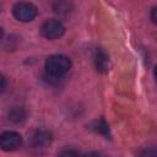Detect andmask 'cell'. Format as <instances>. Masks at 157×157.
I'll use <instances>...</instances> for the list:
<instances>
[{"mask_svg":"<svg viewBox=\"0 0 157 157\" xmlns=\"http://www.w3.org/2000/svg\"><path fill=\"white\" fill-rule=\"evenodd\" d=\"M94 65L97 71L99 72H107L109 70V58L105 54V52L101 48H97L94 53Z\"/></svg>","mask_w":157,"mask_h":157,"instance_id":"obj_6","label":"cell"},{"mask_svg":"<svg viewBox=\"0 0 157 157\" xmlns=\"http://www.w3.org/2000/svg\"><path fill=\"white\" fill-rule=\"evenodd\" d=\"M53 7H54V11L56 13H66V12L70 11V4L69 2H65V1L55 2Z\"/></svg>","mask_w":157,"mask_h":157,"instance_id":"obj_8","label":"cell"},{"mask_svg":"<svg viewBox=\"0 0 157 157\" xmlns=\"http://www.w3.org/2000/svg\"><path fill=\"white\" fill-rule=\"evenodd\" d=\"M140 157H157V147H146L140 152Z\"/></svg>","mask_w":157,"mask_h":157,"instance_id":"obj_11","label":"cell"},{"mask_svg":"<svg viewBox=\"0 0 157 157\" xmlns=\"http://www.w3.org/2000/svg\"><path fill=\"white\" fill-rule=\"evenodd\" d=\"M44 67H45V72L49 77L59 78V77L64 76L70 70L71 60L67 56L60 55V54L50 55L49 58H47Z\"/></svg>","mask_w":157,"mask_h":157,"instance_id":"obj_1","label":"cell"},{"mask_svg":"<svg viewBox=\"0 0 157 157\" xmlns=\"http://www.w3.org/2000/svg\"><path fill=\"white\" fill-rule=\"evenodd\" d=\"M25 117H26V113H25L23 108H21V107H15V108H12V109L10 110V113H9L10 120H12V121H15V123L22 121V120L25 119Z\"/></svg>","mask_w":157,"mask_h":157,"instance_id":"obj_7","label":"cell"},{"mask_svg":"<svg viewBox=\"0 0 157 157\" xmlns=\"http://www.w3.org/2000/svg\"><path fill=\"white\" fill-rule=\"evenodd\" d=\"M22 145V136L16 131H5L0 136V146L4 151H15Z\"/></svg>","mask_w":157,"mask_h":157,"instance_id":"obj_5","label":"cell"},{"mask_svg":"<svg viewBox=\"0 0 157 157\" xmlns=\"http://www.w3.org/2000/svg\"><path fill=\"white\" fill-rule=\"evenodd\" d=\"M153 75H155V78H156V81H157V65L155 66V70H153Z\"/></svg>","mask_w":157,"mask_h":157,"instance_id":"obj_14","label":"cell"},{"mask_svg":"<svg viewBox=\"0 0 157 157\" xmlns=\"http://www.w3.org/2000/svg\"><path fill=\"white\" fill-rule=\"evenodd\" d=\"M151 20H152V22L155 25H157V6L153 7L152 11H151Z\"/></svg>","mask_w":157,"mask_h":157,"instance_id":"obj_12","label":"cell"},{"mask_svg":"<svg viewBox=\"0 0 157 157\" xmlns=\"http://www.w3.org/2000/svg\"><path fill=\"white\" fill-rule=\"evenodd\" d=\"M37 7L31 2H17L12 7V15L21 22H29L37 16Z\"/></svg>","mask_w":157,"mask_h":157,"instance_id":"obj_3","label":"cell"},{"mask_svg":"<svg viewBox=\"0 0 157 157\" xmlns=\"http://www.w3.org/2000/svg\"><path fill=\"white\" fill-rule=\"evenodd\" d=\"M64 32H65L64 25L61 23V21L55 20V18L47 20L40 26V33L47 39H56V38L61 37L64 34Z\"/></svg>","mask_w":157,"mask_h":157,"instance_id":"obj_4","label":"cell"},{"mask_svg":"<svg viewBox=\"0 0 157 157\" xmlns=\"http://www.w3.org/2000/svg\"><path fill=\"white\" fill-rule=\"evenodd\" d=\"M52 142V135L45 130H34L28 134V146L31 150L40 152Z\"/></svg>","mask_w":157,"mask_h":157,"instance_id":"obj_2","label":"cell"},{"mask_svg":"<svg viewBox=\"0 0 157 157\" xmlns=\"http://www.w3.org/2000/svg\"><path fill=\"white\" fill-rule=\"evenodd\" d=\"M94 130L99 134H103V135H108L109 134V129H108V125L105 124L104 120H97L94 121Z\"/></svg>","mask_w":157,"mask_h":157,"instance_id":"obj_9","label":"cell"},{"mask_svg":"<svg viewBox=\"0 0 157 157\" xmlns=\"http://www.w3.org/2000/svg\"><path fill=\"white\" fill-rule=\"evenodd\" d=\"M59 157H83L82 153L75 148H65L59 153Z\"/></svg>","mask_w":157,"mask_h":157,"instance_id":"obj_10","label":"cell"},{"mask_svg":"<svg viewBox=\"0 0 157 157\" xmlns=\"http://www.w3.org/2000/svg\"><path fill=\"white\" fill-rule=\"evenodd\" d=\"M85 157H105V156H103V155L99 153V152H91V153H88V155L85 156Z\"/></svg>","mask_w":157,"mask_h":157,"instance_id":"obj_13","label":"cell"}]
</instances>
